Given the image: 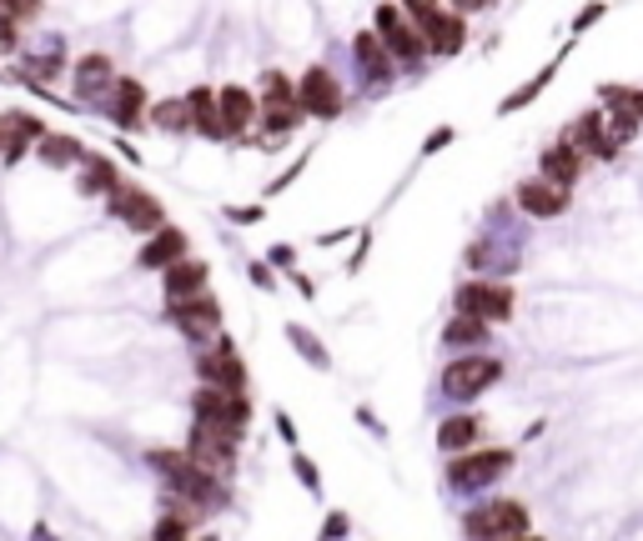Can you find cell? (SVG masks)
<instances>
[{"label": "cell", "instance_id": "5", "mask_svg": "<svg viewBox=\"0 0 643 541\" xmlns=\"http://www.w3.org/2000/svg\"><path fill=\"white\" fill-rule=\"evenodd\" d=\"M106 216L111 221H121L132 236H151V231H161L166 226V201H161L157 191H146L141 180H121L116 191L106 196Z\"/></svg>", "mask_w": 643, "mask_h": 541}, {"label": "cell", "instance_id": "26", "mask_svg": "<svg viewBox=\"0 0 643 541\" xmlns=\"http://www.w3.org/2000/svg\"><path fill=\"white\" fill-rule=\"evenodd\" d=\"M487 341H493V326L487 322H478V316H462V311H453V316H447L443 322V347L447 351H483Z\"/></svg>", "mask_w": 643, "mask_h": 541}, {"label": "cell", "instance_id": "11", "mask_svg": "<svg viewBox=\"0 0 643 541\" xmlns=\"http://www.w3.org/2000/svg\"><path fill=\"white\" fill-rule=\"evenodd\" d=\"M237 451H242V441L211 422H191V431H186V456L201 462L211 477H222V481L237 477Z\"/></svg>", "mask_w": 643, "mask_h": 541}, {"label": "cell", "instance_id": "10", "mask_svg": "<svg viewBox=\"0 0 643 541\" xmlns=\"http://www.w3.org/2000/svg\"><path fill=\"white\" fill-rule=\"evenodd\" d=\"M512 306H518L512 286L508 281H487V276H468V281H458V291H453V311L478 316V322H487V326L512 322Z\"/></svg>", "mask_w": 643, "mask_h": 541}, {"label": "cell", "instance_id": "37", "mask_svg": "<svg viewBox=\"0 0 643 541\" xmlns=\"http://www.w3.org/2000/svg\"><path fill=\"white\" fill-rule=\"evenodd\" d=\"M247 281L257 286L262 297H276V291H282V276L267 266V256H262V261H247Z\"/></svg>", "mask_w": 643, "mask_h": 541}, {"label": "cell", "instance_id": "22", "mask_svg": "<svg viewBox=\"0 0 643 541\" xmlns=\"http://www.w3.org/2000/svg\"><path fill=\"white\" fill-rule=\"evenodd\" d=\"M211 291V266L197 256H182L176 266L161 270V297L166 301H186V297H201Z\"/></svg>", "mask_w": 643, "mask_h": 541}, {"label": "cell", "instance_id": "17", "mask_svg": "<svg viewBox=\"0 0 643 541\" xmlns=\"http://www.w3.org/2000/svg\"><path fill=\"white\" fill-rule=\"evenodd\" d=\"M512 201H518V211L533 221H553V216H564L568 206H573V191H564V186H553V180L543 176H528L512 186Z\"/></svg>", "mask_w": 643, "mask_h": 541}, {"label": "cell", "instance_id": "45", "mask_svg": "<svg viewBox=\"0 0 643 541\" xmlns=\"http://www.w3.org/2000/svg\"><path fill=\"white\" fill-rule=\"evenodd\" d=\"M272 426H276V437H282V441H287L292 451H297V422H292V412H282V406H276Z\"/></svg>", "mask_w": 643, "mask_h": 541}, {"label": "cell", "instance_id": "49", "mask_svg": "<svg viewBox=\"0 0 643 541\" xmlns=\"http://www.w3.org/2000/svg\"><path fill=\"white\" fill-rule=\"evenodd\" d=\"M342 241H357V226H347V231H327V236H317V246H342Z\"/></svg>", "mask_w": 643, "mask_h": 541}, {"label": "cell", "instance_id": "41", "mask_svg": "<svg viewBox=\"0 0 643 541\" xmlns=\"http://www.w3.org/2000/svg\"><path fill=\"white\" fill-rule=\"evenodd\" d=\"M15 51H21V26L11 15H0V55H15Z\"/></svg>", "mask_w": 643, "mask_h": 541}, {"label": "cell", "instance_id": "15", "mask_svg": "<svg viewBox=\"0 0 643 541\" xmlns=\"http://www.w3.org/2000/svg\"><path fill=\"white\" fill-rule=\"evenodd\" d=\"M217 111H222V146H242L257 130V90L217 86Z\"/></svg>", "mask_w": 643, "mask_h": 541}, {"label": "cell", "instance_id": "43", "mask_svg": "<svg viewBox=\"0 0 643 541\" xmlns=\"http://www.w3.org/2000/svg\"><path fill=\"white\" fill-rule=\"evenodd\" d=\"M267 266H272V270H292V266H297V246H282V241H276L272 251H267Z\"/></svg>", "mask_w": 643, "mask_h": 541}, {"label": "cell", "instance_id": "31", "mask_svg": "<svg viewBox=\"0 0 643 541\" xmlns=\"http://www.w3.org/2000/svg\"><path fill=\"white\" fill-rule=\"evenodd\" d=\"M553 71H558V65H543V71H539L533 80H523V86L512 90V96H503V101H498V116H512V111H523L528 101H539L543 90L553 86Z\"/></svg>", "mask_w": 643, "mask_h": 541}, {"label": "cell", "instance_id": "50", "mask_svg": "<svg viewBox=\"0 0 643 541\" xmlns=\"http://www.w3.org/2000/svg\"><path fill=\"white\" fill-rule=\"evenodd\" d=\"M623 101H629V111L643 121V86H623Z\"/></svg>", "mask_w": 643, "mask_h": 541}, {"label": "cell", "instance_id": "34", "mask_svg": "<svg viewBox=\"0 0 643 541\" xmlns=\"http://www.w3.org/2000/svg\"><path fill=\"white\" fill-rule=\"evenodd\" d=\"M307 166H312V151H297V161H292V166L287 171H282V176H272V180H267V201H276V196H287L292 191V186H297V180H302V171Z\"/></svg>", "mask_w": 643, "mask_h": 541}, {"label": "cell", "instance_id": "24", "mask_svg": "<svg viewBox=\"0 0 643 541\" xmlns=\"http://www.w3.org/2000/svg\"><path fill=\"white\" fill-rule=\"evenodd\" d=\"M583 166H589V155L578 151V146H568V141H558V146H548V151H539V176L553 180V186H564V191H573V186H578Z\"/></svg>", "mask_w": 643, "mask_h": 541}, {"label": "cell", "instance_id": "51", "mask_svg": "<svg viewBox=\"0 0 643 541\" xmlns=\"http://www.w3.org/2000/svg\"><path fill=\"white\" fill-rule=\"evenodd\" d=\"M447 5H453V11H458V15H473V11H487L493 0H447Z\"/></svg>", "mask_w": 643, "mask_h": 541}, {"label": "cell", "instance_id": "1", "mask_svg": "<svg viewBox=\"0 0 643 541\" xmlns=\"http://www.w3.org/2000/svg\"><path fill=\"white\" fill-rule=\"evenodd\" d=\"M146 466L161 477L166 496H182V502L201 506V512H222L232 502V481L211 477L207 466L186 456V446H151L146 451Z\"/></svg>", "mask_w": 643, "mask_h": 541}, {"label": "cell", "instance_id": "25", "mask_svg": "<svg viewBox=\"0 0 643 541\" xmlns=\"http://www.w3.org/2000/svg\"><path fill=\"white\" fill-rule=\"evenodd\" d=\"M478 441H483V416L458 412V416H443V422H437V451H447V456H462V451H473Z\"/></svg>", "mask_w": 643, "mask_h": 541}, {"label": "cell", "instance_id": "54", "mask_svg": "<svg viewBox=\"0 0 643 541\" xmlns=\"http://www.w3.org/2000/svg\"><path fill=\"white\" fill-rule=\"evenodd\" d=\"M201 541H217V537H201Z\"/></svg>", "mask_w": 643, "mask_h": 541}, {"label": "cell", "instance_id": "30", "mask_svg": "<svg viewBox=\"0 0 643 541\" xmlns=\"http://www.w3.org/2000/svg\"><path fill=\"white\" fill-rule=\"evenodd\" d=\"M276 105H297V80L287 71H262V80H257V111H276Z\"/></svg>", "mask_w": 643, "mask_h": 541}, {"label": "cell", "instance_id": "6", "mask_svg": "<svg viewBox=\"0 0 643 541\" xmlns=\"http://www.w3.org/2000/svg\"><path fill=\"white\" fill-rule=\"evenodd\" d=\"M372 30H378V40L387 46V55L397 61V71H422L428 46H422L418 26L407 21V11L397 5V0H382L378 11H372Z\"/></svg>", "mask_w": 643, "mask_h": 541}, {"label": "cell", "instance_id": "4", "mask_svg": "<svg viewBox=\"0 0 643 541\" xmlns=\"http://www.w3.org/2000/svg\"><path fill=\"white\" fill-rule=\"evenodd\" d=\"M191 372H197L201 387H222V391H251V372H247V356H242L237 336L222 331L217 341L197 347L191 356Z\"/></svg>", "mask_w": 643, "mask_h": 541}, {"label": "cell", "instance_id": "38", "mask_svg": "<svg viewBox=\"0 0 643 541\" xmlns=\"http://www.w3.org/2000/svg\"><path fill=\"white\" fill-rule=\"evenodd\" d=\"M40 11H46V0H0V15H11L15 26H26V21H36Z\"/></svg>", "mask_w": 643, "mask_h": 541}, {"label": "cell", "instance_id": "35", "mask_svg": "<svg viewBox=\"0 0 643 541\" xmlns=\"http://www.w3.org/2000/svg\"><path fill=\"white\" fill-rule=\"evenodd\" d=\"M292 477L302 481V491H312V496H322V471H317V462L307 456L302 446L292 451Z\"/></svg>", "mask_w": 643, "mask_h": 541}, {"label": "cell", "instance_id": "23", "mask_svg": "<svg viewBox=\"0 0 643 541\" xmlns=\"http://www.w3.org/2000/svg\"><path fill=\"white\" fill-rule=\"evenodd\" d=\"M121 186V166H116V155H106V151H91L86 161L76 166V191L86 196V201H106V196Z\"/></svg>", "mask_w": 643, "mask_h": 541}, {"label": "cell", "instance_id": "36", "mask_svg": "<svg viewBox=\"0 0 643 541\" xmlns=\"http://www.w3.org/2000/svg\"><path fill=\"white\" fill-rule=\"evenodd\" d=\"M0 116L11 121V130H21V136H26L30 146H36L40 136L51 130V126H46V116H36V111H0Z\"/></svg>", "mask_w": 643, "mask_h": 541}, {"label": "cell", "instance_id": "28", "mask_svg": "<svg viewBox=\"0 0 643 541\" xmlns=\"http://www.w3.org/2000/svg\"><path fill=\"white\" fill-rule=\"evenodd\" d=\"M146 126L161 130V136H191V111H186V96H161V101H151Z\"/></svg>", "mask_w": 643, "mask_h": 541}, {"label": "cell", "instance_id": "32", "mask_svg": "<svg viewBox=\"0 0 643 541\" xmlns=\"http://www.w3.org/2000/svg\"><path fill=\"white\" fill-rule=\"evenodd\" d=\"M191 531H197V521L182 512H171V506H161L157 527H151V541H191Z\"/></svg>", "mask_w": 643, "mask_h": 541}, {"label": "cell", "instance_id": "3", "mask_svg": "<svg viewBox=\"0 0 643 541\" xmlns=\"http://www.w3.org/2000/svg\"><path fill=\"white\" fill-rule=\"evenodd\" d=\"M186 406H191V422L222 426V431H232L237 441H247L251 416H257V406H251V391H222V387H201V381L191 387Z\"/></svg>", "mask_w": 643, "mask_h": 541}, {"label": "cell", "instance_id": "29", "mask_svg": "<svg viewBox=\"0 0 643 541\" xmlns=\"http://www.w3.org/2000/svg\"><path fill=\"white\" fill-rule=\"evenodd\" d=\"M282 331H287V341L297 347V356H302L307 366H312V372H332V351H327V341H322V336H317L312 326L287 322Z\"/></svg>", "mask_w": 643, "mask_h": 541}, {"label": "cell", "instance_id": "48", "mask_svg": "<svg viewBox=\"0 0 643 541\" xmlns=\"http://www.w3.org/2000/svg\"><path fill=\"white\" fill-rule=\"evenodd\" d=\"M598 15H604V5H589V11H583V15L573 21V36H583V30H589L593 21H598Z\"/></svg>", "mask_w": 643, "mask_h": 541}, {"label": "cell", "instance_id": "27", "mask_svg": "<svg viewBox=\"0 0 643 541\" xmlns=\"http://www.w3.org/2000/svg\"><path fill=\"white\" fill-rule=\"evenodd\" d=\"M186 111H191V136L222 141V111H217V90H211V86H191V90H186Z\"/></svg>", "mask_w": 643, "mask_h": 541}, {"label": "cell", "instance_id": "46", "mask_svg": "<svg viewBox=\"0 0 643 541\" xmlns=\"http://www.w3.org/2000/svg\"><path fill=\"white\" fill-rule=\"evenodd\" d=\"M443 146H453V126H437L433 136L422 141V155H437V151H443Z\"/></svg>", "mask_w": 643, "mask_h": 541}, {"label": "cell", "instance_id": "18", "mask_svg": "<svg viewBox=\"0 0 643 541\" xmlns=\"http://www.w3.org/2000/svg\"><path fill=\"white\" fill-rule=\"evenodd\" d=\"M182 256H191V236L182 231V226H161V231H151L141 246H136V270H166V266H176Z\"/></svg>", "mask_w": 643, "mask_h": 541}, {"label": "cell", "instance_id": "52", "mask_svg": "<svg viewBox=\"0 0 643 541\" xmlns=\"http://www.w3.org/2000/svg\"><path fill=\"white\" fill-rule=\"evenodd\" d=\"M116 151H121V161H126V166H141V151H136L132 141H121V136H116Z\"/></svg>", "mask_w": 643, "mask_h": 541}, {"label": "cell", "instance_id": "7", "mask_svg": "<svg viewBox=\"0 0 643 541\" xmlns=\"http://www.w3.org/2000/svg\"><path fill=\"white\" fill-rule=\"evenodd\" d=\"M512 471V451L508 446H473V451H462V456H453L447 462V491H483L493 487L498 477H508Z\"/></svg>", "mask_w": 643, "mask_h": 541}, {"label": "cell", "instance_id": "16", "mask_svg": "<svg viewBox=\"0 0 643 541\" xmlns=\"http://www.w3.org/2000/svg\"><path fill=\"white\" fill-rule=\"evenodd\" d=\"M116 61L106 51H86L81 61H71V86H76V101L86 105H101L106 101V90L116 86Z\"/></svg>", "mask_w": 643, "mask_h": 541}, {"label": "cell", "instance_id": "13", "mask_svg": "<svg viewBox=\"0 0 643 541\" xmlns=\"http://www.w3.org/2000/svg\"><path fill=\"white\" fill-rule=\"evenodd\" d=\"M353 55H357V86H362V96H382V90H393V80L403 76L397 61L387 55V46L378 40V30H357Z\"/></svg>", "mask_w": 643, "mask_h": 541}, {"label": "cell", "instance_id": "8", "mask_svg": "<svg viewBox=\"0 0 643 541\" xmlns=\"http://www.w3.org/2000/svg\"><path fill=\"white\" fill-rule=\"evenodd\" d=\"M297 105H302L307 121H322V126H332V121H342V111H347V90H342L337 71L332 65H307L302 76H297Z\"/></svg>", "mask_w": 643, "mask_h": 541}, {"label": "cell", "instance_id": "42", "mask_svg": "<svg viewBox=\"0 0 643 541\" xmlns=\"http://www.w3.org/2000/svg\"><path fill=\"white\" fill-rule=\"evenodd\" d=\"M397 5L407 11V21H412V26H418V21H428L433 11H443V0H397Z\"/></svg>", "mask_w": 643, "mask_h": 541}, {"label": "cell", "instance_id": "20", "mask_svg": "<svg viewBox=\"0 0 643 541\" xmlns=\"http://www.w3.org/2000/svg\"><path fill=\"white\" fill-rule=\"evenodd\" d=\"M568 146H578L583 155H593V161H614L623 146L608 136V121H604V111H583V116L568 126V136H564Z\"/></svg>", "mask_w": 643, "mask_h": 541}, {"label": "cell", "instance_id": "12", "mask_svg": "<svg viewBox=\"0 0 643 541\" xmlns=\"http://www.w3.org/2000/svg\"><path fill=\"white\" fill-rule=\"evenodd\" d=\"M468 541H518L528 537V506L523 502H483L462 516Z\"/></svg>", "mask_w": 643, "mask_h": 541}, {"label": "cell", "instance_id": "21", "mask_svg": "<svg viewBox=\"0 0 643 541\" xmlns=\"http://www.w3.org/2000/svg\"><path fill=\"white\" fill-rule=\"evenodd\" d=\"M30 155H36L40 166L51 171H76L86 155H91V146L81 141V136H71V130H46L36 146H30Z\"/></svg>", "mask_w": 643, "mask_h": 541}, {"label": "cell", "instance_id": "33", "mask_svg": "<svg viewBox=\"0 0 643 541\" xmlns=\"http://www.w3.org/2000/svg\"><path fill=\"white\" fill-rule=\"evenodd\" d=\"M26 155H30V141L21 136V130H11V121L0 116V166L11 171V166H21Z\"/></svg>", "mask_w": 643, "mask_h": 541}, {"label": "cell", "instance_id": "19", "mask_svg": "<svg viewBox=\"0 0 643 541\" xmlns=\"http://www.w3.org/2000/svg\"><path fill=\"white\" fill-rule=\"evenodd\" d=\"M418 36L422 46H428V55H458L462 46H468V21H462L458 11H433L428 21H418Z\"/></svg>", "mask_w": 643, "mask_h": 541}, {"label": "cell", "instance_id": "53", "mask_svg": "<svg viewBox=\"0 0 643 541\" xmlns=\"http://www.w3.org/2000/svg\"><path fill=\"white\" fill-rule=\"evenodd\" d=\"M518 541H543V537H518Z\"/></svg>", "mask_w": 643, "mask_h": 541}, {"label": "cell", "instance_id": "44", "mask_svg": "<svg viewBox=\"0 0 643 541\" xmlns=\"http://www.w3.org/2000/svg\"><path fill=\"white\" fill-rule=\"evenodd\" d=\"M282 281H292V286H297V297H302V301H317V281L307 276V270H297V266H292V270H282Z\"/></svg>", "mask_w": 643, "mask_h": 541}, {"label": "cell", "instance_id": "14", "mask_svg": "<svg viewBox=\"0 0 643 541\" xmlns=\"http://www.w3.org/2000/svg\"><path fill=\"white\" fill-rule=\"evenodd\" d=\"M146 111H151V90H146L141 76H116V86L106 90V101H101V116L116 130H141Z\"/></svg>", "mask_w": 643, "mask_h": 541}, {"label": "cell", "instance_id": "9", "mask_svg": "<svg viewBox=\"0 0 643 541\" xmlns=\"http://www.w3.org/2000/svg\"><path fill=\"white\" fill-rule=\"evenodd\" d=\"M166 326L171 331H182L191 347H207L217 336L226 331L222 326V297L217 291H201V297H186V301H166Z\"/></svg>", "mask_w": 643, "mask_h": 541}, {"label": "cell", "instance_id": "2", "mask_svg": "<svg viewBox=\"0 0 643 541\" xmlns=\"http://www.w3.org/2000/svg\"><path fill=\"white\" fill-rule=\"evenodd\" d=\"M503 381V361L493 356V351H462V356H453L443 366V376H437V391H443L447 401H458V406H468V401H478L483 391H493Z\"/></svg>", "mask_w": 643, "mask_h": 541}, {"label": "cell", "instance_id": "39", "mask_svg": "<svg viewBox=\"0 0 643 541\" xmlns=\"http://www.w3.org/2000/svg\"><path fill=\"white\" fill-rule=\"evenodd\" d=\"M368 251H372V231L368 226H362V231H357V246H353V256H347V276H357V270H362V261H368Z\"/></svg>", "mask_w": 643, "mask_h": 541}, {"label": "cell", "instance_id": "40", "mask_svg": "<svg viewBox=\"0 0 643 541\" xmlns=\"http://www.w3.org/2000/svg\"><path fill=\"white\" fill-rule=\"evenodd\" d=\"M222 216L232 221V226H257V221L267 216V206H222Z\"/></svg>", "mask_w": 643, "mask_h": 541}, {"label": "cell", "instance_id": "47", "mask_svg": "<svg viewBox=\"0 0 643 541\" xmlns=\"http://www.w3.org/2000/svg\"><path fill=\"white\" fill-rule=\"evenodd\" d=\"M322 537H327V541L347 537V516H342V512H332V516H327V531H322Z\"/></svg>", "mask_w": 643, "mask_h": 541}]
</instances>
